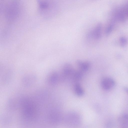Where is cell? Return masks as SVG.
<instances>
[{"instance_id":"obj_9","label":"cell","mask_w":128,"mask_h":128,"mask_svg":"<svg viewBox=\"0 0 128 128\" xmlns=\"http://www.w3.org/2000/svg\"><path fill=\"white\" fill-rule=\"evenodd\" d=\"M74 90L75 93L78 96H81L84 94V90L78 83H76L75 84L74 86Z\"/></svg>"},{"instance_id":"obj_13","label":"cell","mask_w":128,"mask_h":128,"mask_svg":"<svg viewBox=\"0 0 128 128\" xmlns=\"http://www.w3.org/2000/svg\"><path fill=\"white\" fill-rule=\"evenodd\" d=\"M113 26L112 25H110L107 28L106 31V34L108 35L110 34L112 30Z\"/></svg>"},{"instance_id":"obj_16","label":"cell","mask_w":128,"mask_h":128,"mask_svg":"<svg viewBox=\"0 0 128 128\" xmlns=\"http://www.w3.org/2000/svg\"></svg>"},{"instance_id":"obj_15","label":"cell","mask_w":128,"mask_h":128,"mask_svg":"<svg viewBox=\"0 0 128 128\" xmlns=\"http://www.w3.org/2000/svg\"></svg>"},{"instance_id":"obj_1","label":"cell","mask_w":128,"mask_h":128,"mask_svg":"<svg viewBox=\"0 0 128 128\" xmlns=\"http://www.w3.org/2000/svg\"><path fill=\"white\" fill-rule=\"evenodd\" d=\"M38 10L40 14L46 18H49L54 12V5L53 3L48 0H38Z\"/></svg>"},{"instance_id":"obj_2","label":"cell","mask_w":128,"mask_h":128,"mask_svg":"<svg viewBox=\"0 0 128 128\" xmlns=\"http://www.w3.org/2000/svg\"><path fill=\"white\" fill-rule=\"evenodd\" d=\"M22 113L26 118L31 119L33 118L35 114L34 106L31 101L27 99L21 100Z\"/></svg>"},{"instance_id":"obj_6","label":"cell","mask_w":128,"mask_h":128,"mask_svg":"<svg viewBox=\"0 0 128 128\" xmlns=\"http://www.w3.org/2000/svg\"><path fill=\"white\" fill-rule=\"evenodd\" d=\"M76 64L80 70L82 72L87 70L90 66V63L87 61L82 62L79 60L77 61Z\"/></svg>"},{"instance_id":"obj_4","label":"cell","mask_w":128,"mask_h":128,"mask_svg":"<svg viewBox=\"0 0 128 128\" xmlns=\"http://www.w3.org/2000/svg\"><path fill=\"white\" fill-rule=\"evenodd\" d=\"M101 86L102 88L106 90L112 89L115 85V82L112 78L106 77L104 78L101 82Z\"/></svg>"},{"instance_id":"obj_7","label":"cell","mask_w":128,"mask_h":128,"mask_svg":"<svg viewBox=\"0 0 128 128\" xmlns=\"http://www.w3.org/2000/svg\"><path fill=\"white\" fill-rule=\"evenodd\" d=\"M59 79L58 74L56 72L52 73L48 78V82L52 84H54L58 82Z\"/></svg>"},{"instance_id":"obj_8","label":"cell","mask_w":128,"mask_h":128,"mask_svg":"<svg viewBox=\"0 0 128 128\" xmlns=\"http://www.w3.org/2000/svg\"><path fill=\"white\" fill-rule=\"evenodd\" d=\"M36 79V77L34 76L29 75L24 78L23 83L26 85L30 86L33 83Z\"/></svg>"},{"instance_id":"obj_10","label":"cell","mask_w":128,"mask_h":128,"mask_svg":"<svg viewBox=\"0 0 128 128\" xmlns=\"http://www.w3.org/2000/svg\"><path fill=\"white\" fill-rule=\"evenodd\" d=\"M82 76V72L81 71L74 70L71 77L74 80L77 81L80 80Z\"/></svg>"},{"instance_id":"obj_14","label":"cell","mask_w":128,"mask_h":128,"mask_svg":"<svg viewBox=\"0 0 128 128\" xmlns=\"http://www.w3.org/2000/svg\"><path fill=\"white\" fill-rule=\"evenodd\" d=\"M124 90L128 93V88H124Z\"/></svg>"},{"instance_id":"obj_12","label":"cell","mask_w":128,"mask_h":128,"mask_svg":"<svg viewBox=\"0 0 128 128\" xmlns=\"http://www.w3.org/2000/svg\"><path fill=\"white\" fill-rule=\"evenodd\" d=\"M120 41L122 45L124 46L126 44L127 40L126 38L122 37L120 39Z\"/></svg>"},{"instance_id":"obj_3","label":"cell","mask_w":128,"mask_h":128,"mask_svg":"<svg viewBox=\"0 0 128 128\" xmlns=\"http://www.w3.org/2000/svg\"><path fill=\"white\" fill-rule=\"evenodd\" d=\"M102 25L98 23L94 28L90 31L87 35L88 38H92L96 40L100 39L102 36Z\"/></svg>"},{"instance_id":"obj_5","label":"cell","mask_w":128,"mask_h":128,"mask_svg":"<svg viewBox=\"0 0 128 128\" xmlns=\"http://www.w3.org/2000/svg\"><path fill=\"white\" fill-rule=\"evenodd\" d=\"M74 70L72 66L70 64H66L64 66L62 70V79H65L68 77H71Z\"/></svg>"},{"instance_id":"obj_11","label":"cell","mask_w":128,"mask_h":128,"mask_svg":"<svg viewBox=\"0 0 128 128\" xmlns=\"http://www.w3.org/2000/svg\"><path fill=\"white\" fill-rule=\"evenodd\" d=\"M118 122L121 124H125L128 122V115L124 114L121 115L118 118Z\"/></svg>"}]
</instances>
